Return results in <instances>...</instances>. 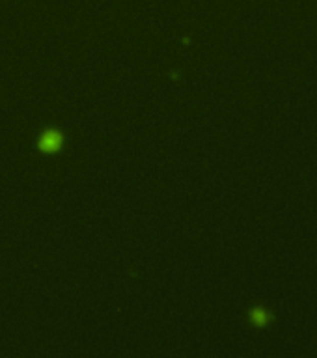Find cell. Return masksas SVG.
I'll list each match as a JSON object with an SVG mask.
<instances>
[{
	"instance_id": "1",
	"label": "cell",
	"mask_w": 317,
	"mask_h": 358,
	"mask_svg": "<svg viewBox=\"0 0 317 358\" xmlns=\"http://www.w3.org/2000/svg\"><path fill=\"white\" fill-rule=\"evenodd\" d=\"M58 144H60V138H58L54 133H50V134H47V136H45V140H43V148L54 149Z\"/></svg>"
},
{
	"instance_id": "2",
	"label": "cell",
	"mask_w": 317,
	"mask_h": 358,
	"mask_svg": "<svg viewBox=\"0 0 317 358\" xmlns=\"http://www.w3.org/2000/svg\"><path fill=\"white\" fill-rule=\"evenodd\" d=\"M252 319H254V323L256 325H265L267 323V314H265L263 310H254Z\"/></svg>"
}]
</instances>
